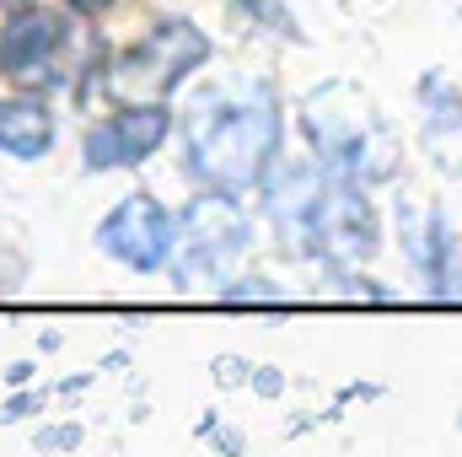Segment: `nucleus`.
<instances>
[{"instance_id":"nucleus-16","label":"nucleus","mask_w":462,"mask_h":457,"mask_svg":"<svg viewBox=\"0 0 462 457\" xmlns=\"http://www.w3.org/2000/svg\"><path fill=\"white\" fill-rule=\"evenodd\" d=\"M43 404V393H22V398H5V409H0V420H27L32 409Z\"/></svg>"},{"instance_id":"nucleus-10","label":"nucleus","mask_w":462,"mask_h":457,"mask_svg":"<svg viewBox=\"0 0 462 457\" xmlns=\"http://www.w3.org/2000/svg\"><path fill=\"white\" fill-rule=\"evenodd\" d=\"M60 140V124L43 98H0V151L11 162H43Z\"/></svg>"},{"instance_id":"nucleus-11","label":"nucleus","mask_w":462,"mask_h":457,"mask_svg":"<svg viewBox=\"0 0 462 457\" xmlns=\"http://www.w3.org/2000/svg\"><path fill=\"white\" fill-rule=\"evenodd\" d=\"M236 16H247L258 33H274V38H285V43H307V33H301V22L291 16V5L285 0H226Z\"/></svg>"},{"instance_id":"nucleus-8","label":"nucleus","mask_w":462,"mask_h":457,"mask_svg":"<svg viewBox=\"0 0 462 457\" xmlns=\"http://www.w3.org/2000/svg\"><path fill=\"white\" fill-rule=\"evenodd\" d=\"M172 135V108L167 103H118L108 118H97L81 140V162L87 173H118V167H140L145 156L162 151V140Z\"/></svg>"},{"instance_id":"nucleus-4","label":"nucleus","mask_w":462,"mask_h":457,"mask_svg":"<svg viewBox=\"0 0 462 457\" xmlns=\"http://www.w3.org/2000/svg\"><path fill=\"white\" fill-rule=\"evenodd\" d=\"M253 247V221L226 194H199L178 216V253H172V285L178 291H226L236 264Z\"/></svg>"},{"instance_id":"nucleus-2","label":"nucleus","mask_w":462,"mask_h":457,"mask_svg":"<svg viewBox=\"0 0 462 457\" xmlns=\"http://www.w3.org/2000/svg\"><path fill=\"white\" fill-rule=\"evenodd\" d=\"M263 210L285 242H296L301 253L334 269H355L382 253V216L371 194L339 173H328L318 156L274 167V178L263 183Z\"/></svg>"},{"instance_id":"nucleus-1","label":"nucleus","mask_w":462,"mask_h":457,"mask_svg":"<svg viewBox=\"0 0 462 457\" xmlns=\"http://www.w3.org/2000/svg\"><path fill=\"white\" fill-rule=\"evenodd\" d=\"M285 118L269 81H231L199 87L178 118V167L205 194L242 200L247 189H263L280 167Z\"/></svg>"},{"instance_id":"nucleus-9","label":"nucleus","mask_w":462,"mask_h":457,"mask_svg":"<svg viewBox=\"0 0 462 457\" xmlns=\"http://www.w3.org/2000/svg\"><path fill=\"white\" fill-rule=\"evenodd\" d=\"M398 231H403V253L409 264L425 275L430 296H462V258H457V237L447 227L441 210H414L409 200H398Z\"/></svg>"},{"instance_id":"nucleus-5","label":"nucleus","mask_w":462,"mask_h":457,"mask_svg":"<svg viewBox=\"0 0 462 457\" xmlns=\"http://www.w3.org/2000/svg\"><path fill=\"white\" fill-rule=\"evenodd\" d=\"M199 65H210V33L189 16H167L145 27L124 54H114L103 87L118 103H167Z\"/></svg>"},{"instance_id":"nucleus-18","label":"nucleus","mask_w":462,"mask_h":457,"mask_svg":"<svg viewBox=\"0 0 462 457\" xmlns=\"http://www.w3.org/2000/svg\"><path fill=\"white\" fill-rule=\"evenodd\" d=\"M32 371H38L32 360H16V366L5 371V382H11V387H27V382H32Z\"/></svg>"},{"instance_id":"nucleus-19","label":"nucleus","mask_w":462,"mask_h":457,"mask_svg":"<svg viewBox=\"0 0 462 457\" xmlns=\"http://www.w3.org/2000/svg\"><path fill=\"white\" fill-rule=\"evenodd\" d=\"M221 452H226V457H242V436H236V431H226V436H221Z\"/></svg>"},{"instance_id":"nucleus-6","label":"nucleus","mask_w":462,"mask_h":457,"mask_svg":"<svg viewBox=\"0 0 462 457\" xmlns=\"http://www.w3.org/2000/svg\"><path fill=\"white\" fill-rule=\"evenodd\" d=\"M97 247L134 275H156L178 253V216L156 194H124L97 221Z\"/></svg>"},{"instance_id":"nucleus-3","label":"nucleus","mask_w":462,"mask_h":457,"mask_svg":"<svg viewBox=\"0 0 462 457\" xmlns=\"http://www.w3.org/2000/svg\"><path fill=\"white\" fill-rule=\"evenodd\" d=\"M301 135L328 173H339L360 189L387 183L398 173V140H393L387 118L376 114V103L355 81L334 76V81L312 87L301 98Z\"/></svg>"},{"instance_id":"nucleus-17","label":"nucleus","mask_w":462,"mask_h":457,"mask_svg":"<svg viewBox=\"0 0 462 457\" xmlns=\"http://www.w3.org/2000/svg\"><path fill=\"white\" fill-rule=\"evenodd\" d=\"M114 0H65V11H76V16H103Z\"/></svg>"},{"instance_id":"nucleus-7","label":"nucleus","mask_w":462,"mask_h":457,"mask_svg":"<svg viewBox=\"0 0 462 457\" xmlns=\"http://www.w3.org/2000/svg\"><path fill=\"white\" fill-rule=\"evenodd\" d=\"M70 38V16L54 5H11L0 22V76L16 87H54L60 49Z\"/></svg>"},{"instance_id":"nucleus-14","label":"nucleus","mask_w":462,"mask_h":457,"mask_svg":"<svg viewBox=\"0 0 462 457\" xmlns=\"http://www.w3.org/2000/svg\"><path fill=\"white\" fill-rule=\"evenodd\" d=\"M253 382V366L242 355H216V387H247Z\"/></svg>"},{"instance_id":"nucleus-13","label":"nucleus","mask_w":462,"mask_h":457,"mask_svg":"<svg viewBox=\"0 0 462 457\" xmlns=\"http://www.w3.org/2000/svg\"><path fill=\"white\" fill-rule=\"evenodd\" d=\"M32 447H38V452H54V447H60V452H76V447H81V425H49V431L32 436Z\"/></svg>"},{"instance_id":"nucleus-15","label":"nucleus","mask_w":462,"mask_h":457,"mask_svg":"<svg viewBox=\"0 0 462 457\" xmlns=\"http://www.w3.org/2000/svg\"><path fill=\"white\" fill-rule=\"evenodd\" d=\"M258 398H280L285 393V371L280 366H253V382H247Z\"/></svg>"},{"instance_id":"nucleus-20","label":"nucleus","mask_w":462,"mask_h":457,"mask_svg":"<svg viewBox=\"0 0 462 457\" xmlns=\"http://www.w3.org/2000/svg\"><path fill=\"white\" fill-rule=\"evenodd\" d=\"M0 5H5V11H11V5H27V0H0Z\"/></svg>"},{"instance_id":"nucleus-12","label":"nucleus","mask_w":462,"mask_h":457,"mask_svg":"<svg viewBox=\"0 0 462 457\" xmlns=\"http://www.w3.org/2000/svg\"><path fill=\"white\" fill-rule=\"evenodd\" d=\"M221 302H231V307H280L285 291L274 280H263V275H236L226 291H221Z\"/></svg>"}]
</instances>
